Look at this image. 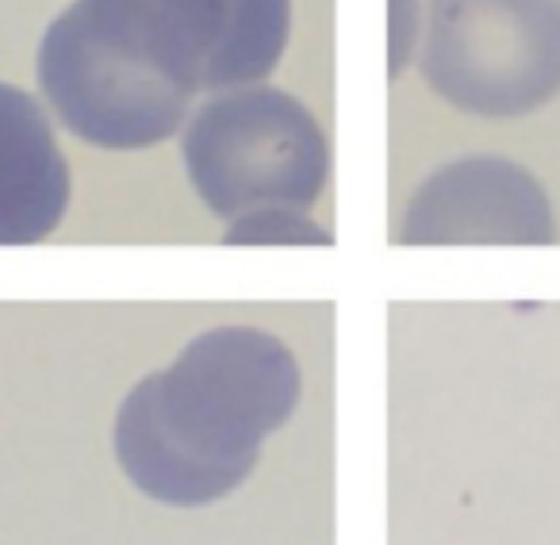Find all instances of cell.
<instances>
[{
    "instance_id": "cell-1",
    "label": "cell",
    "mask_w": 560,
    "mask_h": 545,
    "mask_svg": "<svg viewBox=\"0 0 560 545\" xmlns=\"http://www.w3.org/2000/svg\"><path fill=\"white\" fill-rule=\"evenodd\" d=\"M289 27V0H78L43 35L39 85L78 139L142 150L196 93L261 85Z\"/></svg>"
},
{
    "instance_id": "cell-4",
    "label": "cell",
    "mask_w": 560,
    "mask_h": 545,
    "mask_svg": "<svg viewBox=\"0 0 560 545\" xmlns=\"http://www.w3.org/2000/svg\"><path fill=\"white\" fill-rule=\"evenodd\" d=\"M419 66L453 108L514 119L560 93V0H427Z\"/></svg>"
},
{
    "instance_id": "cell-7",
    "label": "cell",
    "mask_w": 560,
    "mask_h": 545,
    "mask_svg": "<svg viewBox=\"0 0 560 545\" xmlns=\"http://www.w3.org/2000/svg\"><path fill=\"white\" fill-rule=\"evenodd\" d=\"M223 242H265V246H280V242H296V246H330V231H323L319 223L304 216V211L292 208H265V211H249V216L234 219L226 227Z\"/></svg>"
},
{
    "instance_id": "cell-3",
    "label": "cell",
    "mask_w": 560,
    "mask_h": 545,
    "mask_svg": "<svg viewBox=\"0 0 560 545\" xmlns=\"http://www.w3.org/2000/svg\"><path fill=\"white\" fill-rule=\"evenodd\" d=\"M185 170L219 219L304 211L327 188L330 150L319 119L280 89H231L208 101L185 131Z\"/></svg>"
},
{
    "instance_id": "cell-5",
    "label": "cell",
    "mask_w": 560,
    "mask_h": 545,
    "mask_svg": "<svg viewBox=\"0 0 560 545\" xmlns=\"http://www.w3.org/2000/svg\"><path fill=\"white\" fill-rule=\"evenodd\" d=\"M404 246H549L557 242L549 196L534 173L503 158H465L438 170L407 204Z\"/></svg>"
},
{
    "instance_id": "cell-2",
    "label": "cell",
    "mask_w": 560,
    "mask_h": 545,
    "mask_svg": "<svg viewBox=\"0 0 560 545\" xmlns=\"http://www.w3.org/2000/svg\"><path fill=\"white\" fill-rule=\"evenodd\" d=\"M300 366L269 331L215 327L127 392L116 457L142 496L203 507L231 496L296 411Z\"/></svg>"
},
{
    "instance_id": "cell-6",
    "label": "cell",
    "mask_w": 560,
    "mask_h": 545,
    "mask_svg": "<svg viewBox=\"0 0 560 545\" xmlns=\"http://www.w3.org/2000/svg\"><path fill=\"white\" fill-rule=\"evenodd\" d=\"M70 204L66 165L50 119L24 89L0 85V246L43 242Z\"/></svg>"
},
{
    "instance_id": "cell-8",
    "label": "cell",
    "mask_w": 560,
    "mask_h": 545,
    "mask_svg": "<svg viewBox=\"0 0 560 545\" xmlns=\"http://www.w3.org/2000/svg\"><path fill=\"white\" fill-rule=\"evenodd\" d=\"M415 43H419V0H392V78L407 70V62L415 58Z\"/></svg>"
}]
</instances>
